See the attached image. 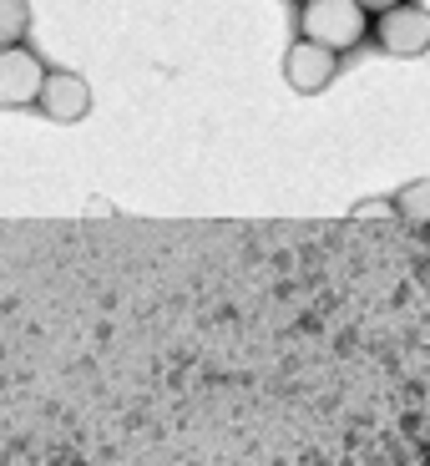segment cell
Masks as SVG:
<instances>
[{
    "instance_id": "6da1fadb",
    "label": "cell",
    "mask_w": 430,
    "mask_h": 466,
    "mask_svg": "<svg viewBox=\"0 0 430 466\" xmlns=\"http://www.w3.org/2000/svg\"><path fill=\"white\" fill-rule=\"evenodd\" d=\"M299 31L304 41H319V46H329L339 56V51L360 46L375 31V21L360 0H309V5H299Z\"/></svg>"
},
{
    "instance_id": "7a4b0ae2",
    "label": "cell",
    "mask_w": 430,
    "mask_h": 466,
    "mask_svg": "<svg viewBox=\"0 0 430 466\" xmlns=\"http://www.w3.org/2000/svg\"><path fill=\"white\" fill-rule=\"evenodd\" d=\"M375 41H380L385 56H425L430 51V11L425 5H415V0H405V5H395V11L375 15Z\"/></svg>"
},
{
    "instance_id": "3957f363",
    "label": "cell",
    "mask_w": 430,
    "mask_h": 466,
    "mask_svg": "<svg viewBox=\"0 0 430 466\" xmlns=\"http://www.w3.org/2000/svg\"><path fill=\"white\" fill-rule=\"evenodd\" d=\"M51 66L25 46H0V106H35Z\"/></svg>"
},
{
    "instance_id": "277c9868",
    "label": "cell",
    "mask_w": 430,
    "mask_h": 466,
    "mask_svg": "<svg viewBox=\"0 0 430 466\" xmlns=\"http://www.w3.org/2000/svg\"><path fill=\"white\" fill-rule=\"evenodd\" d=\"M335 71H339V56L329 46H319V41H294L289 51H284V82L294 86V92H304V96H315V92H325L329 82H335Z\"/></svg>"
},
{
    "instance_id": "5b68a950",
    "label": "cell",
    "mask_w": 430,
    "mask_h": 466,
    "mask_svg": "<svg viewBox=\"0 0 430 466\" xmlns=\"http://www.w3.org/2000/svg\"><path fill=\"white\" fill-rule=\"evenodd\" d=\"M35 106H41L51 122H82V116L92 112V86H86L76 71H51Z\"/></svg>"
},
{
    "instance_id": "8992f818",
    "label": "cell",
    "mask_w": 430,
    "mask_h": 466,
    "mask_svg": "<svg viewBox=\"0 0 430 466\" xmlns=\"http://www.w3.org/2000/svg\"><path fill=\"white\" fill-rule=\"evenodd\" d=\"M395 213L410 223H430V177H415L395 193Z\"/></svg>"
},
{
    "instance_id": "52a82bcc",
    "label": "cell",
    "mask_w": 430,
    "mask_h": 466,
    "mask_svg": "<svg viewBox=\"0 0 430 466\" xmlns=\"http://www.w3.org/2000/svg\"><path fill=\"white\" fill-rule=\"evenodd\" d=\"M31 31V5L25 0H0V46H21Z\"/></svg>"
},
{
    "instance_id": "ba28073f",
    "label": "cell",
    "mask_w": 430,
    "mask_h": 466,
    "mask_svg": "<svg viewBox=\"0 0 430 466\" xmlns=\"http://www.w3.org/2000/svg\"><path fill=\"white\" fill-rule=\"evenodd\" d=\"M385 213H395V198H390V203H360L355 218H385Z\"/></svg>"
},
{
    "instance_id": "9c48e42d",
    "label": "cell",
    "mask_w": 430,
    "mask_h": 466,
    "mask_svg": "<svg viewBox=\"0 0 430 466\" xmlns=\"http://www.w3.org/2000/svg\"><path fill=\"white\" fill-rule=\"evenodd\" d=\"M370 15H385V11H395V5H405V0H360Z\"/></svg>"
},
{
    "instance_id": "30bf717a",
    "label": "cell",
    "mask_w": 430,
    "mask_h": 466,
    "mask_svg": "<svg viewBox=\"0 0 430 466\" xmlns=\"http://www.w3.org/2000/svg\"><path fill=\"white\" fill-rule=\"evenodd\" d=\"M299 5H309V0H299Z\"/></svg>"
}]
</instances>
